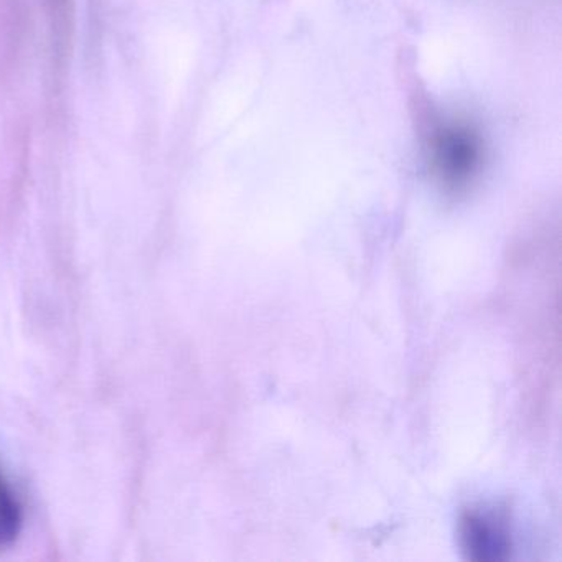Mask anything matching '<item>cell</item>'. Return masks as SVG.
<instances>
[{"instance_id": "2", "label": "cell", "mask_w": 562, "mask_h": 562, "mask_svg": "<svg viewBox=\"0 0 562 562\" xmlns=\"http://www.w3.org/2000/svg\"><path fill=\"white\" fill-rule=\"evenodd\" d=\"M498 518L492 515L473 513L463 521V538L472 551L480 552L482 558L495 555L496 549L505 548V536L498 525Z\"/></svg>"}, {"instance_id": "3", "label": "cell", "mask_w": 562, "mask_h": 562, "mask_svg": "<svg viewBox=\"0 0 562 562\" xmlns=\"http://www.w3.org/2000/svg\"><path fill=\"white\" fill-rule=\"evenodd\" d=\"M24 512L21 499L0 469V546H8L21 532Z\"/></svg>"}, {"instance_id": "1", "label": "cell", "mask_w": 562, "mask_h": 562, "mask_svg": "<svg viewBox=\"0 0 562 562\" xmlns=\"http://www.w3.org/2000/svg\"><path fill=\"white\" fill-rule=\"evenodd\" d=\"M426 157L434 179L450 192L469 189L485 162V140L467 117L440 116L426 134Z\"/></svg>"}]
</instances>
